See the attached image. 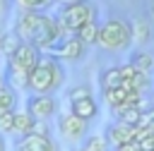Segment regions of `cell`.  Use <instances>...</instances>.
Instances as JSON below:
<instances>
[{
  "label": "cell",
  "instance_id": "obj_1",
  "mask_svg": "<svg viewBox=\"0 0 154 151\" xmlns=\"http://www.w3.org/2000/svg\"><path fill=\"white\" fill-rule=\"evenodd\" d=\"M14 34L19 36L22 43H31L38 50L41 48H53L58 41L67 38V29L60 24V19H51L43 12L24 10L14 24Z\"/></svg>",
  "mask_w": 154,
  "mask_h": 151
},
{
  "label": "cell",
  "instance_id": "obj_2",
  "mask_svg": "<svg viewBox=\"0 0 154 151\" xmlns=\"http://www.w3.org/2000/svg\"><path fill=\"white\" fill-rule=\"evenodd\" d=\"M65 81V70L60 65V60H55L53 55H43L41 62L29 72V81L26 89L31 93H55Z\"/></svg>",
  "mask_w": 154,
  "mask_h": 151
},
{
  "label": "cell",
  "instance_id": "obj_3",
  "mask_svg": "<svg viewBox=\"0 0 154 151\" xmlns=\"http://www.w3.org/2000/svg\"><path fill=\"white\" fill-rule=\"evenodd\" d=\"M132 41V29L125 19L111 17L103 24H99V46L106 50H120L128 48Z\"/></svg>",
  "mask_w": 154,
  "mask_h": 151
},
{
  "label": "cell",
  "instance_id": "obj_4",
  "mask_svg": "<svg viewBox=\"0 0 154 151\" xmlns=\"http://www.w3.org/2000/svg\"><path fill=\"white\" fill-rule=\"evenodd\" d=\"M58 19H60V24L67 29V34L75 36L77 29H82V26L89 24V22H96V7H94L91 2H87V0L70 2V5L63 7V12H60Z\"/></svg>",
  "mask_w": 154,
  "mask_h": 151
},
{
  "label": "cell",
  "instance_id": "obj_5",
  "mask_svg": "<svg viewBox=\"0 0 154 151\" xmlns=\"http://www.w3.org/2000/svg\"><path fill=\"white\" fill-rule=\"evenodd\" d=\"M87 127H89V122L79 120V117L72 115V113H63V115L58 117V132H60L67 141H72V144H82V141L87 139Z\"/></svg>",
  "mask_w": 154,
  "mask_h": 151
},
{
  "label": "cell",
  "instance_id": "obj_6",
  "mask_svg": "<svg viewBox=\"0 0 154 151\" xmlns=\"http://www.w3.org/2000/svg\"><path fill=\"white\" fill-rule=\"evenodd\" d=\"M26 110L36 117V120H48L58 113V101L51 93H31L26 98Z\"/></svg>",
  "mask_w": 154,
  "mask_h": 151
},
{
  "label": "cell",
  "instance_id": "obj_7",
  "mask_svg": "<svg viewBox=\"0 0 154 151\" xmlns=\"http://www.w3.org/2000/svg\"><path fill=\"white\" fill-rule=\"evenodd\" d=\"M84 53H87V46L77 38V36H67V38H63V41H58L55 46H53V58L55 60H67V62H77V60H82L84 58Z\"/></svg>",
  "mask_w": 154,
  "mask_h": 151
},
{
  "label": "cell",
  "instance_id": "obj_8",
  "mask_svg": "<svg viewBox=\"0 0 154 151\" xmlns=\"http://www.w3.org/2000/svg\"><path fill=\"white\" fill-rule=\"evenodd\" d=\"M135 134H137V127H132V125H125V122H120V120H116L113 125H108V129H106V141H108V146H113V149H118V146H123V144H128V141H135Z\"/></svg>",
  "mask_w": 154,
  "mask_h": 151
},
{
  "label": "cell",
  "instance_id": "obj_9",
  "mask_svg": "<svg viewBox=\"0 0 154 151\" xmlns=\"http://www.w3.org/2000/svg\"><path fill=\"white\" fill-rule=\"evenodd\" d=\"M14 151H58L55 141L51 137H38V134H26L17 139Z\"/></svg>",
  "mask_w": 154,
  "mask_h": 151
},
{
  "label": "cell",
  "instance_id": "obj_10",
  "mask_svg": "<svg viewBox=\"0 0 154 151\" xmlns=\"http://www.w3.org/2000/svg\"><path fill=\"white\" fill-rule=\"evenodd\" d=\"M41 58H43V55H41V50H38L36 46H31V43H22V46L17 48V53H14L12 58H7V60H14L19 67H24V70L31 72V70L41 62Z\"/></svg>",
  "mask_w": 154,
  "mask_h": 151
},
{
  "label": "cell",
  "instance_id": "obj_11",
  "mask_svg": "<svg viewBox=\"0 0 154 151\" xmlns=\"http://www.w3.org/2000/svg\"><path fill=\"white\" fill-rule=\"evenodd\" d=\"M70 113L77 115V117L84 120V122H91V120L99 115V103L94 101V96H89V98H82V101L70 103Z\"/></svg>",
  "mask_w": 154,
  "mask_h": 151
},
{
  "label": "cell",
  "instance_id": "obj_12",
  "mask_svg": "<svg viewBox=\"0 0 154 151\" xmlns=\"http://www.w3.org/2000/svg\"><path fill=\"white\" fill-rule=\"evenodd\" d=\"M5 77H7V84H10L12 89H26V81H29V70L19 67L14 60H7V72H5Z\"/></svg>",
  "mask_w": 154,
  "mask_h": 151
},
{
  "label": "cell",
  "instance_id": "obj_13",
  "mask_svg": "<svg viewBox=\"0 0 154 151\" xmlns=\"http://www.w3.org/2000/svg\"><path fill=\"white\" fill-rule=\"evenodd\" d=\"M34 122H36V117L24 108V110H14V134L17 137H26V134H31V129H34Z\"/></svg>",
  "mask_w": 154,
  "mask_h": 151
},
{
  "label": "cell",
  "instance_id": "obj_14",
  "mask_svg": "<svg viewBox=\"0 0 154 151\" xmlns=\"http://www.w3.org/2000/svg\"><path fill=\"white\" fill-rule=\"evenodd\" d=\"M130 65H132L137 72H142V74L149 77V72L154 70V55L147 53V50H135V53L130 55Z\"/></svg>",
  "mask_w": 154,
  "mask_h": 151
},
{
  "label": "cell",
  "instance_id": "obj_15",
  "mask_svg": "<svg viewBox=\"0 0 154 151\" xmlns=\"http://www.w3.org/2000/svg\"><path fill=\"white\" fill-rule=\"evenodd\" d=\"M84 46H94V43H99V22H89V24H84L82 29H77V34H75Z\"/></svg>",
  "mask_w": 154,
  "mask_h": 151
},
{
  "label": "cell",
  "instance_id": "obj_16",
  "mask_svg": "<svg viewBox=\"0 0 154 151\" xmlns=\"http://www.w3.org/2000/svg\"><path fill=\"white\" fill-rule=\"evenodd\" d=\"M99 84L101 89H113V86H123V74H120V67H108L101 72L99 77Z\"/></svg>",
  "mask_w": 154,
  "mask_h": 151
},
{
  "label": "cell",
  "instance_id": "obj_17",
  "mask_svg": "<svg viewBox=\"0 0 154 151\" xmlns=\"http://www.w3.org/2000/svg\"><path fill=\"white\" fill-rule=\"evenodd\" d=\"M72 151H108V141H106V137L94 134V137H87L82 144H77Z\"/></svg>",
  "mask_w": 154,
  "mask_h": 151
},
{
  "label": "cell",
  "instance_id": "obj_18",
  "mask_svg": "<svg viewBox=\"0 0 154 151\" xmlns=\"http://www.w3.org/2000/svg\"><path fill=\"white\" fill-rule=\"evenodd\" d=\"M130 29H132L135 43H147V41L152 38V26H149L147 19H135V22L130 24Z\"/></svg>",
  "mask_w": 154,
  "mask_h": 151
},
{
  "label": "cell",
  "instance_id": "obj_19",
  "mask_svg": "<svg viewBox=\"0 0 154 151\" xmlns=\"http://www.w3.org/2000/svg\"><path fill=\"white\" fill-rule=\"evenodd\" d=\"M128 91H130V89H125V86L103 89V101H106L111 108H118L120 103H125V98H128Z\"/></svg>",
  "mask_w": 154,
  "mask_h": 151
},
{
  "label": "cell",
  "instance_id": "obj_20",
  "mask_svg": "<svg viewBox=\"0 0 154 151\" xmlns=\"http://www.w3.org/2000/svg\"><path fill=\"white\" fill-rule=\"evenodd\" d=\"M0 110H17V91L7 81L0 86Z\"/></svg>",
  "mask_w": 154,
  "mask_h": 151
},
{
  "label": "cell",
  "instance_id": "obj_21",
  "mask_svg": "<svg viewBox=\"0 0 154 151\" xmlns=\"http://www.w3.org/2000/svg\"><path fill=\"white\" fill-rule=\"evenodd\" d=\"M19 46H22V41H19V36H17L14 31L2 34V41H0V53H2V55L12 58V55L17 53V48H19Z\"/></svg>",
  "mask_w": 154,
  "mask_h": 151
},
{
  "label": "cell",
  "instance_id": "obj_22",
  "mask_svg": "<svg viewBox=\"0 0 154 151\" xmlns=\"http://www.w3.org/2000/svg\"><path fill=\"white\" fill-rule=\"evenodd\" d=\"M14 129V110H0V132L10 134Z\"/></svg>",
  "mask_w": 154,
  "mask_h": 151
},
{
  "label": "cell",
  "instance_id": "obj_23",
  "mask_svg": "<svg viewBox=\"0 0 154 151\" xmlns=\"http://www.w3.org/2000/svg\"><path fill=\"white\" fill-rule=\"evenodd\" d=\"M89 96H91V89H89V86H75V89H70V93H67L70 103L82 101V98H89Z\"/></svg>",
  "mask_w": 154,
  "mask_h": 151
},
{
  "label": "cell",
  "instance_id": "obj_24",
  "mask_svg": "<svg viewBox=\"0 0 154 151\" xmlns=\"http://www.w3.org/2000/svg\"><path fill=\"white\" fill-rule=\"evenodd\" d=\"M17 2H19L24 10H34V12H38V10H41V7H46L51 0H17Z\"/></svg>",
  "mask_w": 154,
  "mask_h": 151
},
{
  "label": "cell",
  "instance_id": "obj_25",
  "mask_svg": "<svg viewBox=\"0 0 154 151\" xmlns=\"http://www.w3.org/2000/svg\"><path fill=\"white\" fill-rule=\"evenodd\" d=\"M31 134H38V137H51V127L46 125V120H36V122H34Z\"/></svg>",
  "mask_w": 154,
  "mask_h": 151
},
{
  "label": "cell",
  "instance_id": "obj_26",
  "mask_svg": "<svg viewBox=\"0 0 154 151\" xmlns=\"http://www.w3.org/2000/svg\"><path fill=\"white\" fill-rule=\"evenodd\" d=\"M140 144V151H154V134H147L142 139H137Z\"/></svg>",
  "mask_w": 154,
  "mask_h": 151
},
{
  "label": "cell",
  "instance_id": "obj_27",
  "mask_svg": "<svg viewBox=\"0 0 154 151\" xmlns=\"http://www.w3.org/2000/svg\"><path fill=\"white\" fill-rule=\"evenodd\" d=\"M116 151H140V144H137V141H128V144L118 146Z\"/></svg>",
  "mask_w": 154,
  "mask_h": 151
},
{
  "label": "cell",
  "instance_id": "obj_28",
  "mask_svg": "<svg viewBox=\"0 0 154 151\" xmlns=\"http://www.w3.org/2000/svg\"><path fill=\"white\" fill-rule=\"evenodd\" d=\"M2 84H5V74L0 72V86H2Z\"/></svg>",
  "mask_w": 154,
  "mask_h": 151
},
{
  "label": "cell",
  "instance_id": "obj_29",
  "mask_svg": "<svg viewBox=\"0 0 154 151\" xmlns=\"http://www.w3.org/2000/svg\"><path fill=\"white\" fill-rule=\"evenodd\" d=\"M0 151H5V141H2V137H0Z\"/></svg>",
  "mask_w": 154,
  "mask_h": 151
},
{
  "label": "cell",
  "instance_id": "obj_30",
  "mask_svg": "<svg viewBox=\"0 0 154 151\" xmlns=\"http://www.w3.org/2000/svg\"><path fill=\"white\" fill-rule=\"evenodd\" d=\"M63 2H65V5H70V2H79V0H63Z\"/></svg>",
  "mask_w": 154,
  "mask_h": 151
}]
</instances>
